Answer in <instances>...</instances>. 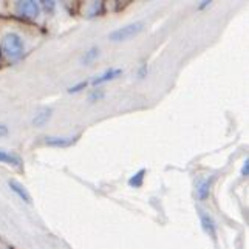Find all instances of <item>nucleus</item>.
I'll return each instance as SVG.
<instances>
[{
    "instance_id": "nucleus-1",
    "label": "nucleus",
    "mask_w": 249,
    "mask_h": 249,
    "mask_svg": "<svg viewBox=\"0 0 249 249\" xmlns=\"http://www.w3.org/2000/svg\"><path fill=\"white\" fill-rule=\"evenodd\" d=\"M2 48H3V53L6 54V57H10V59H13V61H16V59L22 57L23 51H25L23 39L14 31L6 33L3 36V39H2Z\"/></svg>"
},
{
    "instance_id": "nucleus-2",
    "label": "nucleus",
    "mask_w": 249,
    "mask_h": 249,
    "mask_svg": "<svg viewBox=\"0 0 249 249\" xmlns=\"http://www.w3.org/2000/svg\"><path fill=\"white\" fill-rule=\"evenodd\" d=\"M144 30V23L142 22H133V23H128L123 28H118L115 31H111L108 34V39L111 42H124V40H128L135 36H138V34Z\"/></svg>"
},
{
    "instance_id": "nucleus-3",
    "label": "nucleus",
    "mask_w": 249,
    "mask_h": 249,
    "mask_svg": "<svg viewBox=\"0 0 249 249\" xmlns=\"http://www.w3.org/2000/svg\"><path fill=\"white\" fill-rule=\"evenodd\" d=\"M17 10L25 17H37L40 13V6L37 2H33V0H27V2H17Z\"/></svg>"
},
{
    "instance_id": "nucleus-4",
    "label": "nucleus",
    "mask_w": 249,
    "mask_h": 249,
    "mask_svg": "<svg viewBox=\"0 0 249 249\" xmlns=\"http://www.w3.org/2000/svg\"><path fill=\"white\" fill-rule=\"evenodd\" d=\"M124 71L121 70V68H110V70L104 71L101 76H98V78H94L91 81V84L96 87V85H101V84H104V82H108V81H113L116 78H119Z\"/></svg>"
},
{
    "instance_id": "nucleus-5",
    "label": "nucleus",
    "mask_w": 249,
    "mask_h": 249,
    "mask_svg": "<svg viewBox=\"0 0 249 249\" xmlns=\"http://www.w3.org/2000/svg\"><path fill=\"white\" fill-rule=\"evenodd\" d=\"M8 186L11 187V191L19 196L22 201H25L27 204H31V196H30L27 189H25L20 183H17L16 179H10V181H8Z\"/></svg>"
},
{
    "instance_id": "nucleus-6",
    "label": "nucleus",
    "mask_w": 249,
    "mask_h": 249,
    "mask_svg": "<svg viewBox=\"0 0 249 249\" xmlns=\"http://www.w3.org/2000/svg\"><path fill=\"white\" fill-rule=\"evenodd\" d=\"M200 218H201V225H203V229L208 232L213 240L217 237V232H215V223H213L212 217H209L208 213L204 212H200Z\"/></svg>"
},
{
    "instance_id": "nucleus-7",
    "label": "nucleus",
    "mask_w": 249,
    "mask_h": 249,
    "mask_svg": "<svg viewBox=\"0 0 249 249\" xmlns=\"http://www.w3.org/2000/svg\"><path fill=\"white\" fill-rule=\"evenodd\" d=\"M76 141V138H54V136H50L45 138V144L50 147H70Z\"/></svg>"
},
{
    "instance_id": "nucleus-8",
    "label": "nucleus",
    "mask_w": 249,
    "mask_h": 249,
    "mask_svg": "<svg viewBox=\"0 0 249 249\" xmlns=\"http://www.w3.org/2000/svg\"><path fill=\"white\" fill-rule=\"evenodd\" d=\"M212 181H213V178H211V179H200L198 184H196V195H198L200 200H206L209 196Z\"/></svg>"
},
{
    "instance_id": "nucleus-9",
    "label": "nucleus",
    "mask_w": 249,
    "mask_h": 249,
    "mask_svg": "<svg viewBox=\"0 0 249 249\" xmlns=\"http://www.w3.org/2000/svg\"><path fill=\"white\" fill-rule=\"evenodd\" d=\"M51 115H53V110H51V108H45V110H42L39 115L34 116V119H33V125H36V127H42V125H45V124L50 121Z\"/></svg>"
},
{
    "instance_id": "nucleus-10",
    "label": "nucleus",
    "mask_w": 249,
    "mask_h": 249,
    "mask_svg": "<svg viewBox=\"0 0 249 249\" xmlns=\"http://www.w3.org/2000/svg\"><path fill=\"white\" fill-rule=\"evenodd\" d=\"M0 162H5V164H11V166H20L22 161L17 155H13L10 152L0 150Z\"/></svg>"
},
{
    "instance_id": "nucleus-11",
    "label": "nucleus",
    "mask_w": 249,
    "mask_h": 249,
    "mask_svg": "<svg viewBox=\"0 0 249 249\" xmlns=\"http://www.w3.org/2000/svg\"><path fill=\"white\" fill-rule=\"evenodd\" d=\"M144 175H145V169L138 170L130 179H128V186L130 187H141L142 181H144Z\"/></svg>"
},
{
    "instance_id": "nucleus-12",
    "label": "nucleus",
    "mask_w": 249,
    "mask_h": 249,
    "mask_svg": "<svg viewBox=\"0 0 249 249\" xmlns=\"http://www.w3.org/2000/svg\"><path fill=\"white\" fill-rule=\"evenodd\" d=\"M98 56H99V48H98V47H93V48H90V50L87 51V53H85V54L82 56L81 62H82L84 65H89V64H91Z\"/></svg>"
},
{
    "instance_id": "nucleus-13",
    "label": "nucleus",
    "mask_w": 249,
    "mask_h": 249,
    "mask_svg": "<svg viewBox=\"0 0 249 249\" xmlns=\"http://www.w3.org/2000/svg\"><path fill=\"white\" fill-rule=\"evenodd\" d=\"M102 98H104V91H102L101 89L93 90V91L90 93V96H89L90 102H96V101H99V99H102Z\"/></svg>"
},
{
    "instance_id": "nucleus-14",
    "label": "nucleus",
    "mask_w": 249,
    "mask_h": 249,
    "mask_svg": "<svg viewBox=\"0 0 249 249\" xmlns=\"http://www.w3.org/2000/svg\"><path fill=\"white\" fill-rule=\"evenodd\" d=\"M87 85H89V82H79V84H76V85H73V87L68 89V93H70V94H73V93H79V91H82V90L87 89Z\"/></svg>"
},
{
    "instance_id": "nucleus-15",
    "label": "nucleus",
    "mask_w": 249,
    "mask_h": 249,
    "mask_svg": "<svg viewBox=\"0 0 249 249\" xmlns=\"http://www.w3.org/2000/svg\"><path fill=\"white\" fill-rule=\"evenodd\" d=\"M40 5L44 6V10H45V11L53 13V11H54V6H56V2H51V0H50V2H45V0H44V2H40Z\"/></svg>"
},
{
    "instance_id": "nucleus-16",
    "label": "nucleus",
    "mask_w": 249,
    "mask_h": 249,
    "mask_svg": "<svg viewBox=\"0 0 249 249\" xmlns=\"http://www.w3.org/2000/svg\"><path fill=\"white\" fill-rule=\"evenodd\" d=\"M147 71H149V68H147V65H141V68L138 70V78L140 79H144L145 78V74H147Z\"/></svg>"
},
{
    "instance_id": "nucleus-17",
    "label": "nucleus",
    "mask_w": 249,
    "mask_h": 249,
    "mask_svg": "<svg viewBox=\"0 0 249 249\" xmlns=\"http://www.w3.org/2000/svg\"><path fill=\"white\" fill-rule=\"evenodd\" d=\"M249 174V160H246L243 162V167H242V177H248Z\"/></svg>"
},
{
    "instance_id": "nucleus-18",
    "label": "nucleus",
    "mask_w": 249,
    "mask_h": 249,
    "mask_svg": "<svg viewBox=\"0 0 249 249\" xmlns=\"http://www.w3.org/2000/svg\"><path fill=\"white\" fill-rule=\"evenodd\" d=\"M5 135H8V127L6 125H0V138L5 136Z\"/></svg>"
},
{
    "instance_id": "nucleus-19",
    "label": "nucleus",
    "mask_w": 249,
    "mask_h": 249,
    "mask_svg": "<svg viewBox=\"0 0 249 249\" xmlns=\"http://www.w3.org/2000/svg\"><path fill=\"white\" fill-rule=\"evenodd\" d=\"M211 5V2H208V0H204V2H201V5L198 6V10H204V8H208Z\"/></svg>"
}]
</instances>
